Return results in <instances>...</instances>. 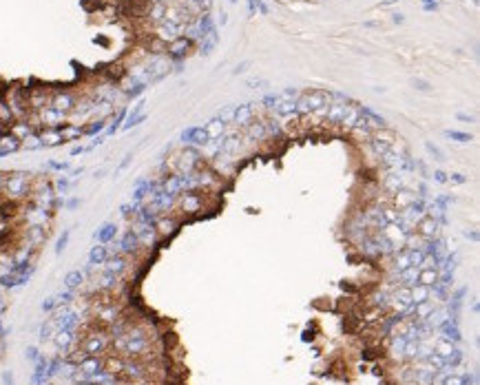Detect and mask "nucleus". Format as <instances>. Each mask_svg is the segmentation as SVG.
<instances>
[{"mask_svg":"<svg viewBox=\"0 0 480 385\" xmlns=\"http://www.w3.org/2000/svg\"><path fill=\"white\" fill-rule=\"evenodd\" d=\"M447 180H452L454 184H465V182H467V177H465L463 173H454L452 177H447Z\"/></svg>","mask_w":480,"mask_h":385,"instance_id":"e433bc0d","label":"nucleus"},{"mask_svg":"<svg viewBox=\"0 0 480 385\" xmlns=\"http://www.w3.org/2000/svg\"><path fill=\"white\" fill-rule=\"evenodd\" d=\"M438 279H440V270H436V268H427V270L418 272V284L427 286V288H431V286L438 284Z\"/></svg>","mask_w":480,"mask_h":385,"instance_id":"412c9836","label":"nucleus"},{"mask_svg":"<svg viewBox=\"0 0 480 385\" xmlns=\"http://www.w3.org/2000/svg\"><path fill=\"white\" fill-rule=\"evenodd\" d=\"M403 20H405V18H403V14H394V22H396V24H400Z\"/></svg>","mask_w":480,"mask_h":385,"instance_id":"79ce46f5","label":"nucleus"},{"mask_svg":"<svg viewBox=\"0 0 480 385\" xmlns=\"http://www.w3.org/2000/svg\"><path fill=\"white\" fill-rule=\"evenodd\" d=\"M179 206H181V211H184L186 215H197V213L204 211V195H202V193H195V191L181 193Z\"/></svg>","mask_w":480,"mask_h":385,"instance_id":"39448f33","label":"nucleus"},{"mask_svg":"<svg viewBox=\"0 0 480 385\" xmlns=\"http://www.w3.org/2000/svg\"><path fill=\"white\" fill-rule=\"evenodd\" d=\"M414 89L416 91H421V93H429L431 91V87H429V82H425V80H421V78H414Z\"/></svg>","mask_w":480,"mask_h":385,"instance_id":"72a5a7b5","label":"nucleus"},{"mask_svg":"<svg viewBox=\"0 0 480 385\" xmlns=\"http://www.w3.org/2000/svg\"><path fill=\"white\" fill-rule=\"evenodd\" d=\"M425 149H427V153H429L431 157H434L436 162H445V153H442L438 146H434L431 142H425Z\"/></svg>","mask_w":480,"mask_h":385,"instance_id":"2f4dec72","label":"nucleus"},{"mask_svg":"<svg viewBox=\"0 0 480 385\" xmlns=\"http://www.w3.org/2000/svg\"><path fill=\"white\" fill-rule=\"evenodd\" d=\"M456 118H458V120H463V122H471V118H469V115H465V113H458V115H456Z\"/></svg>","mask_w":480,"mask_h":385,"instance_id":"a19ab883","label":"nucleus"},{"mask_svg":"<svg viewBox=\"0 0 480 385\" xmlns=\"http://www.w3.org/2000/svg\"><path fill=\"white\" fill-rule=\"evenodd\" d=\"M177 226H179V222L175 217H168V215H162L160 219H155V233H157V237H171V235H175L177 233Z\"/></svg>","mask_w":480,"mask_h":385,"instance_id":"f8f14e48","label":"nucleus"},{"mask_svg":"<svg viewBox=\"0 0 480 385\" xmlns=\"http://www.w3.org/2000/svg\"><path fill=\"white\" fill-rule=\"evenodd\" d=\"M76 102H78V100H76V97L71 95V93H66V91H58V93L51 95L49 107H53V109H58V111H62V113L69 115V113L76 109Z\"/></svg>","mask_w":480,"mask_h":385,"instance_id":"9d476101","label":"nucleus"},{"mask_svg":"<svg viewBox=\"0 0 480 385\" xmlns=\"http://www.w3.org/2000/svg\"><path fill=\"white\" fill-rule=\"evenodd\" d=\"M53 343H56L58 350L69 352L76 343V330H58V332L53 334Z\"/></svg>","mask_w":480,"mask_h":385,"instance_id":"4468645a","label":"nucleus"},{"mask_svg":"<svg viewBox=\"0 0 480 385\" xmlns=\"http://www.w3.org/2000/svg\"><path fill=\"white\" fill-rule=\"evenodd\" d=\"M66 241H69V230H66V233L62 235V237H60V239H58V246H56V253H62V250L66 248Z\"/></svg>","mask_w":480,"mask_h":385,"instance_id":"f704fd0d","label":"nucleus"},{"mask_svg":"<svg viewBox=\"0 0 480 385\" xmlns=\"http://www.w3.org/2000/svg\"><path fill=\"white\" fill-rule=\"evenodd\" d=\"M115 237V226L113 224H106V226H102V230L98 233V239L100 243H106V241H111Z\"/></svg>","mask_w":480,"mask_h":385,"instance_id":"c756f323","label":"nucleus"},{"mask_svg":"<svg viewBox=\"0 0 480 385\" xmlns=\"http://www.w3.org/2000/svg\"><path fill=\"white\" fill-rule=\"evenodd\" d=\"M204 128H206V131H208L210 139H215V137H221L224 133H226V124H224V122H219V120H212V122H208V124H206Z\"/></svg>","mask_w":480,"mask_h":385,"instance_id":"bb28decb","label":"nucleus"},{"mask_svg":"<svg viewBox=\"0 0 480 385\" xmlns=\"http://www.w3.org/2000/svg\"><path fill=\"white\" fill-rule=\"evenodd\" d=\"M272 111L277 115H292V113H297V100H281V97H279V102L275 104Z\"/></svg>","mask_w":480,"mask_h":385,"instance_id":"a878e982","label":"nucleus"},{"mask_svg":"<svg viewBox=\"0 0 480 385\" xmlns=\"http://www.w3.org/2000/svg\"><path fill=\"white\" fill-rule=\"evenodd\" d=\"M95 314H98V319L102 323H108V326H113V323L120 319V310L115 308V305H108V303L95 305Z\"/></svg>","mask_w":480,"mask_h":385,"instance_id":"2eb2a0df","label":"nucleus"},{"mask_svg":"<svg viewBox=\"0 0 480 385\" xmlns=\"http://www.w3.org/2000/svg\"><path fill=\"white\" fill-rule=\"evenodd\" d=\"M38 139H40L42 146H58V144H62L60 128H45V131L38 133Z\"/></svg>","mask_w":480,"mask_h":385,"instance_id":"a211bd4d","label":"nucleus"},{"mask_svg":"<svg viewBox=\"0 0 480 385\" xmlns=\"http://www.w3.org/2000/svg\"><path fill=\"white\" fill-rule=\"evenodd\" d=\"M246 128V137L248 139H266V126L264 122H250Z\"/></svg>","mask_w":480,"mask_h":385,"instance_id":"b1692460","label":"nucleus"},{"mask_svg":"<svg viewBox=\"0 0 480 385\" xmlns=\"http://www.w3.org/2000/svg\"><path fill=\"white\" fill-rule=\"evenodd\" d=\"M252 113H254L252 104H239V107H235L233 124H235V126H248V124L252 122Z\"/></svg>","mask_w":480,"mask_h":385,"instance_id":"f3484780","label":"nucleus"},{"mask_svg":"<svg viewBox=\"0 0 480 385\" xmlns=\"http://www.w3.org/2000/svg\"><path fill=\"white\" fill-rule=\"evenodd\" d=\"M108 347V337L104 332H89L82 339V352L84 357H102Z\"/></svg>","mask_w":480,"mask_h":385,"instance_id":"7ed1b4c3","label":"nucleus"},{"mask_svg":"<svg viewBox=\"0 0 480 385\" xmlns=\"http://www.w3.org/2000/svg\"><path fill=\"white\" fill-rule=\"evenodd\" d=\"M35 115H38L40 126H45V128H60L66 124V113L58 111V109H53V107L40 109V111H35Z\"/></svg>","mask_w":480,"mask_h":385,"instance_id":"20e7f679","label":"nucleus"},{"mask_svg":"<svg viewBox=\"0 0 480 385\" xmlns=\"http://www.w3.org/2000/svg\"><path fill=\"white\" fill-rule=\"evenodd\" d=\"M392 199H394V208L400 211V208H407V206L416 199V195L412 193L410 188H400V191H396L392 195Z\"/></svg>","mask_w":480,"mask_h":385,"instance_id":"6ab92c4d","label":"nucleus"},{"mask_svg":"<svg viewBox=\"0 0 480 385\" xmlns=\"http://www.w3.org/2000/svg\"><path fill=\"white\" fill-rule=\"evenodd\" d=\"M31 182L33 177L29 173H22V170H16V173H5V182H3V195L5 199L9 201H20L31 197Z\"/></svg>","mask_w":480,"mask_h":385,"instance_id":"f257e3e1","label":"nucleus"},{"mask_svg":"<svg viewBox=\"0 0 480 385\" xmlns=\"http://www.w3.org/2000/svg\"><path fill=\"white\" fill-rule=\"evenodd\" d=\"M233 118H235V107H226L224 111H219V115H217V120L224 122V124L233 122Z\"/></svg>","mask_w":480,"mask_h":385,"instance_id":"473e14b6","label":"nucleus"},{"mask_svg":"<svg viewBox=\"0 0 480 385\" xmlns=\"http://www.w3.org/2000/svg\"><path fill=\"white\" fill-rule=\"evenodd\" d=\"M467 237H471V239L476 241V239H478V233H476V230H471V233H469V230H467Z\"/></svg>","mask_w":480,"mask_h":385,"instance_id":"37998d69","label":"nucleus"},{"mask_svg":"<svg viewBox=\"0 0 480 385\" xmlns=\"http://www.w3.org/2000/svg\"><path fill=\"white\" fill-rule=\"evenodd\" d=\"M118 250H120V255H133V253H137V250H139V239H137V235L133 233V230H126L124 237H122V241L118 243Z\"/></svg>","mask_w":480,"mask_h":385,"instance_id":"dca6fc26","label":"nucleus"},{"mask_svg":"<svg viewBox=\"0 0 480 385\" xmlns=\"http://www.w3.org/2000/svg\"><path fill=\"white\" fill-rule=\"evenodd\" d=\"M434 180L438 182V184H445V182H449V180H447V173H445V170H434Z\"/></svg>","mask_w":480,"mask_h":385,"instance_id":"c9c22d12","label":"nucleus"},{"mask_svg":"<svg viewBox=\"0 0 480 385\" xmlns=\"http://www.w3.org/2000/svg\"><path fill=\"white\" fill-rule=\"evenodd\" d=\"M82 284H84V272H80V270H71V272L64 277V288L71 290V292L78 290Z\"/></svg>","mask_w":480,"mask_h":385,"instance_id":"5701e85b","label":"nucleus"},{"mask_svg":"<svg viewBox=\"0 0 480 385\" xmlns=\"http://www.w3.org/2000/svg\"><path fill=\"white\" fill-rule=\"evenodd\" d=\"M416 233L423 237V239H436V235H438V219L436 217H429V215H425L418 219V224H416Z\"/></svg>","mask_w":480,"mask_h":385,"instance_id":"9b49d317","label":"nucleus"},{"mask_svg":"<svg viewBox=\"0 0 480 385\" xmlns=\"http://www.w3.org/2000/svg\"><path fill=\"white\" fill-rule=\"evenodd\" d=\"M228 22V14H221L219 16V24H226Z\"/></svg>","mask_w":480,"mask_h":385,"instance_id":"c03bdc74","label":"nucleus"},{"mask_svg":"<svg viewBox=\"0 0 480 385\" xmlns=\"http://www.w3.org/2000/svg\"><path fill=\"white\" fill-rule=\"evenodd\" d=\"M248 66H250V62H248V60H246V62L237 64V69H235L233 73H235V76H239V73H246V71H248Z\"/></svg>","mask_w":480,"mask_h":385,"instance_id":"58836bf2","label":"nucleus"},{"mask_svg":"<svg viewBox=\"0 0 480 385\" xmlns=\"http://www.w3.org/2000/svg\"><path fill=\"white\" fill-rule=\"evenodd\" d=\"M381 217L385 224H398V211L394 206H381Z\"/></svg>","mask_w":480,"mask_h":385,"instance_id":"c85d7f7f","label":"nucleus"},{"mask_svg":"<svg viewBox=\"0 0 480 385\" xmlns=\"http://www.w3.org/2000/svg\"><path fill=\"white\" fill-rule=\"evenodd\" d=\"M381 188H383V191H387L390 195L400 191V188H405L403 173H390V170H385V175H383V180H381Z\"/></svg>","mask_w":480,"mask_h":385,"instance_id":"ddd939ff","label":"nucleus"},{"mask_svg":"<svg viewBox=\"0 0 480 385\" xmlns=\"http://www.w3.org/2000/svg\"><path fill=\"white\" fill-rule=\"evenodd\" d=\"M27 357L31 359V361H38V359H40V357H38V350H35V347H29V350H27Z\"/></svg>","mask_w":480,"mask_h":385,"instance_id":"ea45409f","label":"nucleus"},{"mask_svg":"<svg viewBox=\"0 0 480 385\" xmlns=\"http://www.w3.org/2000/svg\"><path fill=\"white\" fill-rule=\"evenodd\" d=\"M392 3H396V0H383V5H392Z\"/></svg>","mask_w":480,"mask_h":385,"instance_id":"a18cd8bd","label":"nucleus"},{"mask_svg":"<svg viewBox=\"0 0 480 385\" xmlns=\"http://www.w3.org/2000/svg\"><path fill=\"white\" fill-rule=\"evenodd\" d=\"M11 122H14V113H11V109L7 104V100H0V124L7 128Z\"/></svg>","mask_w":480,"mask_h":385,"instance_id":"cd10ccee","label":"nucleus"},{"mask_svg":"<svg viewBox=\"0 0 480 385\" xmlns=\"http://www.w3.org/2000/svg\"><path fill=\"white\" fill-rule=\"evenodd\" d=\"M181 142L193 144V146H206L210 142V135H208V131H206L204 126H193V128H186V131L181 133Z\"/></svg>","mask_w":480,"mask_h":385,"instance_id":"6e6552de","label":"nucleus"},{"mask_svg":"<svg viewBox=\"0 0 480 385\" xmlns=\"http://www.w3.org/2000/svg\"><path fill=\"white\" fill-rule=\"evenodd\" d=\"M410 295H412V303H414V305L423 303V301H429V288H427V286H421V284L412 286Z\"/></svg>","mask_w":480,"mask_h":385,"instance_id":"393cba45","label":"nucleus"},{"mask_svg":"<svg viewBox=\"0 0 480 385\" xmlns=\"http://www.w3.org/2000/svg\"><path fill=\"white\" fill-rule=\"evenodd\" d=\"M327 102H330V93H325V91H308V93H303L299 100H297V113L312 115L323 104H327Z\"/></svg>","mask_w":480,"mask_h":385,"instance_id":"f03ea898","label":"nucleus"},{"mask_svg":"<svg viewBox=\"0 0 480 385\" xmlns=\"http://www.w3.org/2000/svg\"><path fill=\"white\" fill-rule=\"evenodd\" d=\"M53 308H56V297H49L45 303H42V310H47V312H49V310H53Z\"/></svg>","mask_w":480,"mask_h":385,"instance_id":"4c0bfd02","label":"nucleus"},{"mask_svg":"<svg viewBox=\"0 0 480 385\" xmlns=\"http://www.w3.org/2000/svg\"><path fill=\"white\" fill-rule=\"evenodd\" d=\"M104 270L106 272H113V274H122L126 270V259L122 255H113V257H108V259L104 261Z\"/></svg>","mask_w":480,"mask_h":385,"instance_id":"aec40b11","label":"nucleus"},{"mask_svg":"<svg viewBox=\"0 0 480 385\" xmlns=\"http://www.w3.org/2000/svg\"><path fill=\"white\" fill-rule=\"evenodd\" d=\"M445 137L454 139V142H471V135L463 131H445Z\"/></svg>","mask_w":480,"mask_h":385,"instance_id":"7c9ffc66","label":"nucleus"},{"mask_svg":"<svg viewBox=\"0 0 480 385\" xmlns=\"http://www.w3.org/2000/svg\"><path fill=\"white\" fill-rule=\"evenodd\" d=\"M193 49V42L186 38V36H179V38H175L173 42H168L166 45V53L175 60H181L188 56V51Z\"/></svg>","mask_w":480,"mask_h":385,"instance_id":"1a4fd4ad","label":"nucleus"},{"mask_svg":"<svg viewBox=\"0 0 480 385\" xmlns=\"http://www.w3.org/2000/svg\"><path fill=\"white\" fill-rule=\"evenodd\" d=\"M153 31H155L157 40H162V42H166V45H168V42H173L175 38H179L184 29L177 27V24H173V22H168V20H162V22L153 24Z\"/></svg>","mask_w":480,"mask_h":385,"instance_id":"423d86ee","label":"nucleus"},{"mask_svg":"<svg viewBox=\"0 0 480 385\" xmlns=\"http://www.w3.org/2000/svg\"><path fill=\"white\" fill-rule=\"evenodd\" d=\"M106 259H108V248L106 246H95L93 250H91V255H89V268L102 266Z\"/></svg>","mask_w":480,"mask_h":385,"instance_id":"4be33fe9","label":"nucleus"},{"mask_svg":"<svg viewBox=\"0 0 480 385\" xmlns=\"http://www.w3.org/2000/svg\"><path fill=\"white\" fill-rule=\"evenodd\" d=\"M390 305L394 310H396L398 314H405L407 312V308L410 305H414L412 303V295H410V288H405V286H400V288H396L390 295Z\"/></svg>","mask_w":480,"mask_h":385,"instance_id":"0eeeda50","label":"nucleus"}]
</instances>
